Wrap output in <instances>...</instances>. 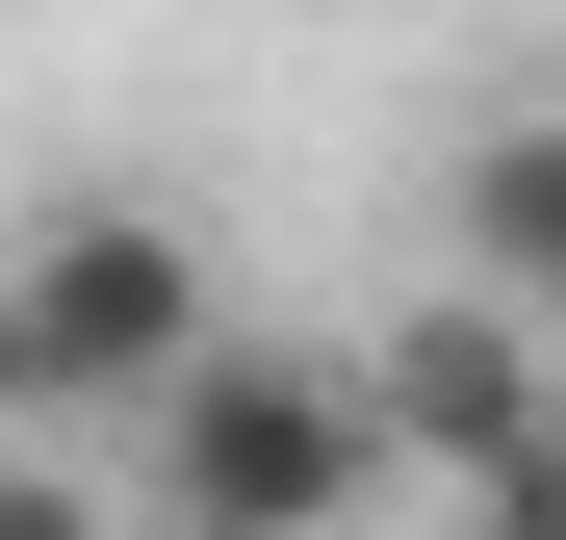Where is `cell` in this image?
Here are the masks:
<instances>
[{"label":"cell","instance_id":"obj_4","mask_svg":"<svg viewBox=\"0 0 566 540\" xmlns=\"http://www.w3.org/2000/svg\"><path fill=\"white\" fill-rule=\"evenodd\" d=\"M438 207H463V284H490V309H515V335L566 360V104H490Z\"/></svg>","mask_w":566,"mask_h":540},{"label":"cell","instance_id":"obj_7","mask_svg":"<svg viewBox=\"0 0 566 540\" xmlns=\"http://www.w3.org/2000/svg\"><path fill=\"white\" fill-rule=\"evenodd\" d=\"M27 437H52V387H27V335H0V464H27Z\"/></svg>","mask_w":566,"mask_h":540},{"label":"cell","instance_id":"obj_6","mask_svg":"<svg viewBox=\"0 0 566 540\" xmlns=\"http://www.w3.org/2000/svg\"><path fill=\"white\" fill-rule=\"evenodd\" d=\"M463 540H566V412L515 437V464H490V489H463Z\"/></svg>","mask_w":566,"mask_h":540},{"label":"cell","instance_id":"obj_3","mask_svg":"<svg viewBox=\"0 0 566 540\" xmlns=\"http://www.w3.org/2000/svg\"><path fill=\"white\" fill-rule=\"evenodd\" d=\"M335 387H360V437H387V464H438V489H490L515 437L566 412V360H541V335H515L490 284H438V309H387V335H360Z\"/></svg>","mask_w":566,"mask_h":540},{"label":"cell","instance_id":"obj_1","mask_svg":"<svg viewBox=\"0 0 566 540\" xmlns=\"http://www.w3.org/2000/svg\"><path fill=\"white\" fill-rule=\"evenodd\" d=\"M0 335H27L52 437H77V412L129 437V412H155V387H180L232 309H207V232H180V207H129V180H52V207L0 232Z\"/></svg>","mask_w":566,"mask_h":540},{"label":"cell","instance_id":"obj_5","mask_svg":"<svg viewBox=\"0 0 566 540\" xmlns=\"http://www.w3.org/2000/svg\"><path fill=\"white\" fill-rule=\"evenodd\" d=\"M0 540H129V515L77 489V437H27V464H0Z\"/></svg>","mask_w":566,"mask_h":540},{"label":"cell","instance_id":"obj_2","mask_svg":"<svg viewBox=\"0 0 566 540\" xmlns=\"http://www.w3.org/2000/svg\"><path fill=\"white\" fill-rule=\"evenodd\" d=\"M129 437H155V540H360V489H387L360 387L335 360H258V335H207Z\"/></svg>","mask_w":566,"mask_h":540}]
</instances>
